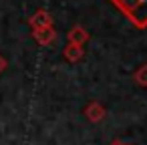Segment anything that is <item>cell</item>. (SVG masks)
Wrapping results in <instances>:
<instances>
[{
	"mask_svg": "<svg viewBox=\"0 0 147 145\" xmlns=\"http://www.w3.org/2000/svg\"><path fill=\"white\" fill-rule=\"evenodd\" d=\"M111 2L125 14V18H129L137 28H145V24H147V16H145L147 0H111Z\"/></svg>",
	"mask_w": 147,
	"mask_h": 145,
	"instance_id": "6da1fadb",
	"label": "cell"
},
{
	"mask_svg": "<svg viewBox=\"0 0 147 145\" xmlns=\"http://www.w3.org/2000/svg\"><path fill=\"white\" fill-rule=\"evenodd\" d=\"M28 24H30L32 30H36V28H45V26H53V16H51L49 10L38 8V10L28 18Z\"/></svg>",
	"mask_w": 147,
	"mask_h": 145,
	"instance_id": "7a4b0ae2",
	"label": "cell"
},
{
	"mask_svg": "<svg viewBox=\"0 0 147 145\" xmlns=\"http://www.w3.org/2000/svg\"><path fill=\"white\" fill-rule=\"evenodd\" d=\"M32 36H34V40L38 45L49 47V45H53L57 40V28H55V24L53 26H45V28H36V30H32Z\"/></svg>",
	"mask_w": 147,
	"mask_h": 145,
	"instance_id": "3957f363",
	"label": "cell"
},
{
	"mask_svg": "<svg viewBox=\"0 0 147 145\" xmlns=\"http://www.w3.org/2000/svg\"><path fill=\"white\" fill-rule=\"evenodd\" d=\"M85 115H87V119H89V121H93V123H99V121H103V119H105V115H107V109H105L101 103L93 101V103H89V105H87V109H85Z\"/></svg>",
	"mask_w": 147,
	"mask_h": 145,
	"instance_id": "277c9868",
	"label": "cell"
},
{
	"mask_svg": "<svg viewBox=\"0 0 147 145\" xmlns=\"http://www.w3.org/2000/svg\"><path fill=\"white\" fill-rule=\"evenodd\" d=\"M89 38H91V34H89L87 28H83L81 24L73 26L71 32H69V42H71V45H79V47H83Z\"/></svg>",
	"mask_w": 147,
	"mask_h": 145,
	"instance_id": "5b68a950",
	"label": "cell"
},
{
	"mask_svg": "<svg viewBox=\"0 0 147 145\" xmlns=\"http://www.w3.org/2000/svg\"><path fill=\"white\" fill-rule=\"evenodd\" d=\"M63 57H65L69 63H79V61L85 57V51H83V47L69 42V45L65 47V51H63Z\"/></svg>",
	"mask_w": 147,
	"mask_h": 145,
	"instance_id": "8992f818",
	"label": "cell"
},
{
	"mask_svg": "<svg viewBox=\"0 0 147 145\" xmlns=\"http://www.w3.org/2000/svg\"><path fill=\"white\" fill-rule=\"evenodd\" d=\"M145 73H147V67H145V65L135 73V79H137V83H139L141 87H145V85H147V83H145Z\"/></svg>",
	"mask_w": 147,
	"mask_h": 145,
	"instance_id": "52a82bcc",
	"label": "cell"
},
{
	"mask_svg": "<svg viewBox=\"0 0 147 145\" xmlns=\"http://www.w3.org/2000/svg\"><path fill=\"white\" fill-rule=\"evenodd\" d=\"M6 69V59H2V57H0V73H2Z\"/></svg>",
	"mask_w": 147,
	"mask_h": 145,
	"instance_id": "ba28073f",
	"label": "cell"
}]
</instances>
